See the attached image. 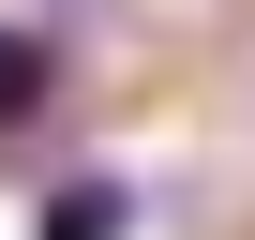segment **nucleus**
<instances>
[{
    "mask_svg": "<svg viewBox=\"0 0 255 240\" xmlns=\"http://www.w3.org/2000/svg\"><path fill=\"white\" fill-rule=\"evenodd\" d=\"M45 90H60V30L45 15H0V135H30Z\"/></svg>",
    "mask_w": 255,
    "mask_h": 240,
    "instance_id": "1",
    "label": "nucleus"
},
{
    "mask_svg": "<svg viewBox=\"0 0 255 240\" xmlns=\"http://www.w3.org/2000/svg\"><path fill=\"white\" fill-rule=\"evenodd\" d=\"M120 225H135V180H60L30 240H120Z\"/></svg>",
    "mask_w": 255,
    "mask_h": 240,
    "instance_id": "2",
    "label": "nucleus"
}]
</instances>
